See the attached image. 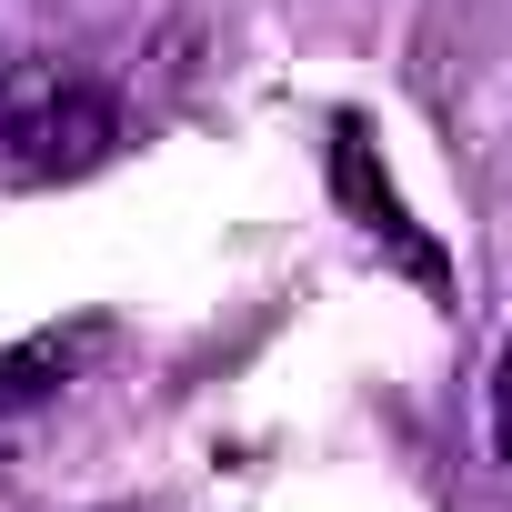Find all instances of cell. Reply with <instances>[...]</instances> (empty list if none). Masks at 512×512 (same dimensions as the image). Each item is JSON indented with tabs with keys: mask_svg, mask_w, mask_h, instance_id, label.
<instances>
[{
	"mask_svg": "<svg viewBox=\"0 0 512 512\" xmlns=\"http://www.w3.org/2000/svg\"><path fill=\"white\" fill-rule=\"evenodd\" d=\"M121 141V111L71 61H11L0 71V171L11 181H71Z\"/></svg>",
	"mask_w": 512,
	"mask_h": 512,
	"instance_id": "1",
	"label": "cell"
},
{
	"mask_svg": "<svg viewBox=\"0 0 512 512\" xmlns=\"http://www.w3.org/2000/svg\"><path fill=\"white\" fill-rule=\"evenodd\" d=\"M492 432H502V452H512V352H502V382H492Z\"/></svg>",
	"mask_w": 512,
	"mask_h": 512,
	"instance_id": "2",
	"label": "cell"
}]
</instances>
